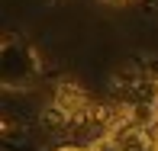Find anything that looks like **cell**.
<instances>
[{"instance_id": "cell-1", "label": "cell", "mask_w": 158, "mask_h": 151, "mask_svg": "<svg viewBox=\"0 0 158 151\" xmlns=\"http://www.w3.org/2000/svg\"><path fill=\"white\" fill-rule=\"evenodd\" d=\"M113 138V145H116L119 151H158L155 138L148 135V129L142 125H132V122H119V125H113L110 132H106Z\"/></svg>"}, {"instance_id": "cell-2", "label": "cell", "mask_w": 158, "mask_h": 151, "mask_svg": "<svg viewBox=\"0 0 158 151\" xmlns=\"http://www.w3.org/2000/svg\"><path fill=\"white\" fill-rule=\"evenodd\" d=\"M55 106H58L61 113H68L71 119H84L90 109H94V103H90V97L84 93L77 84H58V90H55Z\"/></svg>"}, {"instance_id": "cell-3", "label": "cell", "mask_w": 158, "mask_h": 151, "mask_svg": "<svg viewBox=\"0 0 158 151\" xmlns=\"http://www.w3.org/2000/svg\"><path fill=\"white\" fill-rule=\"evenodd\" d=\"M42 122H45L52 132H58V129H64V125L71 122V116H68V113H61L58 106L52 103V109H45V113H42Z\"/></svg>"}, {"instance_id": "cell-4", "label": "cell", "mask_w": 158, "mask_h": 151, "mask_svg": "<svg viewBox=\"0 0 158 151\" xmlns=\"http://www.w3.org/2000/svg\"><path fill=\"white\" fill-rule=\"evenodd\" d=\"M87 151H119V148L113 145V138H110V135H103V138L90 141V148H87Z\"/></svg>"}, {"instance_id": "cell-5", "label": "cell", "mask_w": 158, "mask_h": 151, "mask_svg": "<svg viewBox=\"0 0 158 151\" xmlns=\"http://www.w3.org/2000/svg\"><path fill=\"white\" fill-rule=\"evenodd\" d=\"M58 151H87V148H77V145H64V148H58Z\"/></svg>"}, {"instance_id": "cell-6", "label": "cell", "mask_w": 158, "mask_h": 151, "mask_svg": "<svg viewBox=\"0 0 158 151\" xmlns=\"http://www.w3.org/2000/svg\"><path fill=\"white\" fill-rule=\"evenodd\" d=\"M110 3H123V0H110Z\"/></svg>"}]
</instances>
